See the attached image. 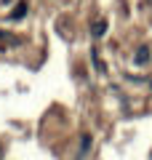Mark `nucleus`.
I'll return each instance as SVG.
<instances>
[{
	"label": "nucleus",
	"instance_id": "1",
	"mask_svg": "<svg viewBox=\"0 0 152 160\" xmlns=\"http://www.w3.org/2000/svg\"><path fill=\"white\" fill-rule=\"evenodd\" d=\"M149 59H152L149 46H139V48H136V53H134V64H136V67H144V64H149Z\"/></svg>",
	"mask_w": 152,
	"mask_h": 160
},
{
	"label": "nucleus",
	"instance_id": "2",
	"mask_svg": "<svg viewBox=\"0 0 152 160\" xmlns=\"http://www.w3.org/2000/svg\"><path fill=\"white\" fill-rule=\"evenodd\" d=\"M104 32H107V19H99V22H94V27H91V35H94V38H101Z\"/></svg>",
	"mask_w": 152,
	"mask_h": 160
},
{
	"label": "nucleus",
	"instance_id": "3",
	"mask_svg": "<svg viewBox=\"0 0 152 160\" xmlns=\"http://www.w3.org/2000/svg\"><path fill=\"white\" fill-rule=\"evenodd\" d=\"M24 13H27V0H22V3H19V6L11 11V16H8V19H11V22H19Z\"/></svg>",
	"mask_w": 152,
	"mask_h": 160
},
{
	"label": "nucleus",
	"instance_id": "4",
	"mask_svg": "<svg viewBox=\"0 0 152 160\" xmlns=\"http://www.w3.org/2000/svg\"><path fill=\"white\" fill-rule=\"evenodd\" d=\"M88 149H91V133H83V136H80V155L78 158L83 160L85 155H88Z\"/></svg>",
	"mask_w": 152,
	"mask_h": 160
},
{
	"label": "nucleus",
	"instance_id": "5",
	"mask_svg": "<svg viewBox=\"0 0 152 160\" xmlns=\"http://www.w3.org/2000/svg\"><path fill=\"white\" fill-rule=\"evenodd\" d=\"M149 91H152V80H149Z\"/></svg>",
	"mask_w": 152,
	"mask_h": 160
}]
</instances>
